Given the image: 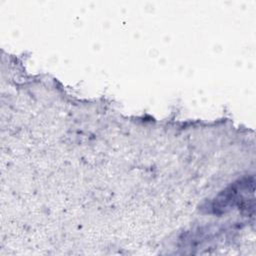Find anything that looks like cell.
Returning <instances> with one entry per match:
<instances>
[{
    "mask_svg": "<svg viewBox=\"0 0 256 256\" xmlns=\"http://www.w3.org/2000/svg\"><path fill=\"white\" fill-rule=\"evenodd\" d=\"M254 192L253 177L245 178L237 183L232 184L225 191L220 193L211 203L210 209L214 213H223L228 211L234 206H238L239 209L248 210V202L253 201L254 198H249V194Z\"/></svg>",
    "mask_w": 256,
    "mask_h": 256,
    "instance_id": "6da1fadb",
    "label": "cell"
}]
</instances>
